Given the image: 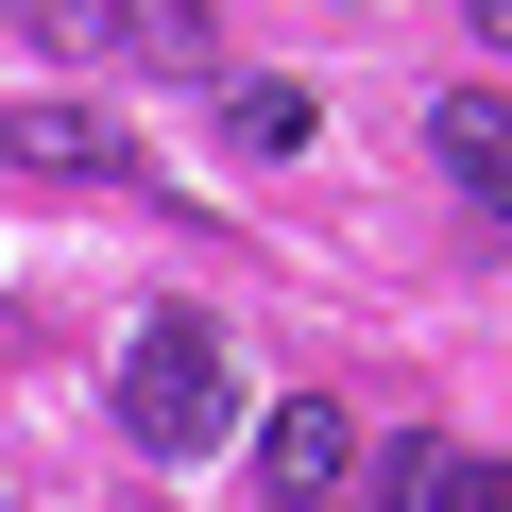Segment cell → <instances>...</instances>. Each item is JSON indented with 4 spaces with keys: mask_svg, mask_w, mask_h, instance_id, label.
Returning a JSON list of instances; mask_svg holds the SVG:
<instances>
[{
    "mask_svg": "<svg viewBox=\"0 0 512 512\" xmlns=\"http://www.w3.org/2000/svg\"><path fill=\"white\" fill-rule=\"evenodd\" d=\"M120 427H137L154 461H205V444L239 427V359H222L205 308H154V325L120 342Z\"/></svg>",
    "mask_w": 512,
    "mask_h": 512,
    "instance_id": "obj_1",
    "label": "cell"
},
{
    "mask_svg": "<svg viewBox=\"0 0 512 512\" xmlns=\"http://www.w3.org/2000/svg\"><path fill=\"white\" fill-rule=\"evenodd\" d=\"M256 478H274V512H359V427H342V393H274Z\"/></svg>",
    "mask_w": 512,
    "mask_h": 512,
    "instance_id": "obj_2",
    "label": "cell"
},
{
    "mask_svg": "<svg viewBox=\"0 0 512 512\" xmlns=\"http://www.w3.org/2000/svg\"><path fill=\"white\" fill-rule=\"evenodd\" d=\"M0 154H18L35 188H154V171H137V137H120L103 103H0Z\"/></svg>",
    "mask_w": 512,
    "mask_h": 512,
    "instance_id": "obj_3",
    "label": "cell"
},
{
    "mask_svg": "<svg viewBox=\"0 0 512 512\" xmlns=\"http://www.w3.org/2000/svg\"><path fill=\"white\" fill-rule=\"evenodd\" d=\"M427 154H444V171L512 222V86H444V103H427Z\"/></svg>",
    "mask_w": 512,
    "mask_h": 512,
    "instance_id": "obj_4",
    "label": "cell"
},
{
    "mask_svg": "<svg viewBox=\"0 0 512 512\" xmlns=\"http://www.w3.org/2000/svg\"><path fill=\"white\" fill-rule=\"evenodd\" d=\"M359 478H376L359 512H478V444H444V427H410V444H376Z\"/></svg>",
    "mask_w": 512,
    "mask_h": 512,
    "instance_id": "obj_5",
    "label": "cell"
},
{
    "mask_svg": "<svg viewBox=\"0 0 512 512\" xmlns=\"http://www.w3.org/2000/svg\"><path fill=\"white\" fill-rule=\"evenodd\" d=\"M308 120H325V103H308V86H274V69L222 86V137H239V154H308Z\"/></svg>",
    "mask_w": 512,
    "mask_h": 512,
    "instance_id": "obj_6",
    "label": "cell"
},
{
    "mask_svg": "<svg viewBox=\"0 0 512 512\" xmlns=\"http://www.w3.org/2000/svg\"><path fill=\"white\" fill-rule=\"evenodd\" d=\"M18 35H35L52 69H103V52H120V0H18Z\"/></svg>",
    "mask_w": 512,
    "mask_h": 512,
    "instance_id": "obj_7",
    "label": "cell"
},
{
    "mask_svg": "<svg viewBox=\"0 0 512 512\" xmlns=\"http://www.w3.org/2000/svg\"><path fill=\"white\" fill-rule=\"evenodd\" d=\"M478 52H495V69H512V0H478Z\"/></svg>",
    "mask_w": 512,
    "mask_h": 512,
    "instance_id": "obj_8",
    "label": "cell"
},
{
    "mask_svg": "<svg viewBox=\"0 0 512 512\" xmlns=\"http://www.w3.org/2000/svg\"><path fill=\"white\" fill-rule=\"evenodd\" d=\"M478 512H512V461H478Z\"/></svg>",
    "mask_w": 512,
    "mask_h": 512,
    "instance_id": "obj_9",
    "label": "cell"
}]
</instances>
